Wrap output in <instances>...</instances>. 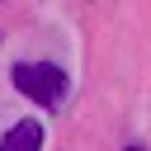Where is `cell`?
I'll use <instances>...</instances> for the list:
<instances>
[{
  "label": "cell",
  "mask_w": 151,
  "mask_h": 151,
  "mask_svg": "<svg viewBox=\"0 0 151 151\" xmlns=\"http://www.w3.org/2000/svg\"><path fill=\"white\" fill-rule=\"evenodd\" d=\"M127 151H142V146H127Z\"/></svg>",
  "instance_id": "obj_3"
},
{
  "label": "cell",
  "mask_w": 151,
  "mask_h": 151,
  "mask_svg": "<svg viewBox=\"0 0 151 151\" xmlns=\"http://www.w3.org/2000/svg\"><path fill=\"white\" fill-rule=\"evenodd\" d=\"M9 76H14L19 94H28L38 109H57L66 99V71L52 66V61H19Z\"/></svg>",
  "instance_id": "obj_1"
},
{
  "label": "cell",
  "mask_w": 151,
  "mask_h": 151,
  "mask_svg": "<svg viewBox=\"0 0 151 151\" xmlns=\"http://www.w3.org/2000/svg\"><path fill=\"white\" fill-rule=\"evenodd\" d=\"M0 151H42V123H38V118L14 123V127L0 137Z\"/></svg>",
  "instance_id": "obj_2"
}]
</instances>
